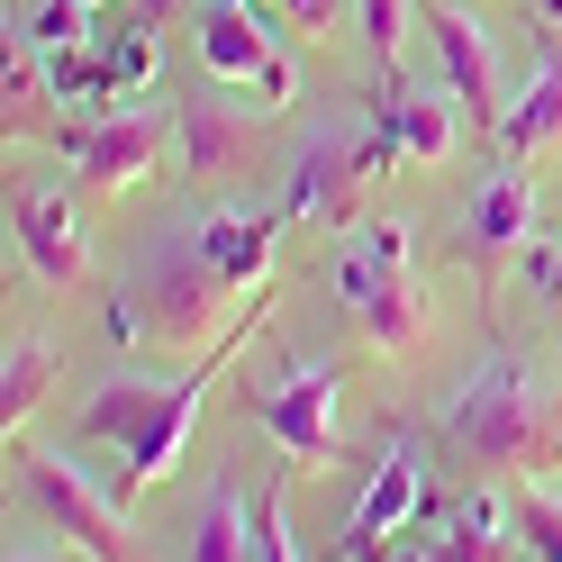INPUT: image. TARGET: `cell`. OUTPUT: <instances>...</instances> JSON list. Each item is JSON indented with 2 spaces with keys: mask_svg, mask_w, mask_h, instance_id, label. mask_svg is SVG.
<instances>
[{
  "mask_svg": "<svg viewBox=\"0 0 562 562\" xmlns=\"http://www.w3.org/2000/svg\"><path fill=\"white\" fill-rule=\"evenodd\" d=\"M445 436L463 453H481V463H517V472L562 463V408L544 400V381L517 355H490L463 391L445 400Z\"/></svg>",
  "mask_w": 562,
  "mask_h": 562,
  "instance_id": "1",
  "label": "cell"
},
{
  "mask_svg": "<svg viewBox=\"0 0 562 562\" xmlns=\"http://www.w3.org/2000/svg\"><path fill=\"white\" fill-rule=\"evenodd\" d=\"M400 164V127H391V110H381L363 136H308V155H300V172H291V209L300 218H318V227H345V218H363V191L381 182V172Z\"/></svg>",
  "mask_w": 562,
  "mask_h": 562,
  "instance_id": "2",
  "label": "cell"
},
{
  "mask_svg": "<svg viewBox=\"0 0 562 562\" xmlns=\"http://www.w3.org/2000/svg\"><path fill=\"white\" fill-rule=\"evenodd\" d=\"M336 300L381 355H417V345H427V300H417V281H408V255H381V245L355 236L345 263H336Z\"/></svg>",
  "mask_w": 562,
  "mask_h": 562,
  "instance_id": "3",
  "label": "cell"
},
{
  "mask_svg": "<svg viewBox=\"0 0 562 562\" xmlns=\"http://www.w3.org/2000/svg\"><path fill=\"white\" fill-rule=\"evenodd\" d=\"M10 472H19V490H27V508H46L74 544H91V562H136L127 526H119V499H110V490H91L64 453H37V445L10 436Z\"/></svg>",
  "mask_w": 562,
  "mask_h": 562,
  "instance_id": "4",
  "label": "cell"
},
{
  "mask_svg": "<svg viewBox=\"0 0 562 562\" xmlns=\"http://www.w3.org/2000/svg\"><path fill=\"white\" fill-rule=\"evenodd\" d=\"M200 64H209L218 82H245L263 110H291V100H300L291 55L263 37V19L245 10V0H200Z\"/></svg>",
  "mask_w": 562,
  "mask_h": 562,
  "instance_id": "5",
  "label": "cell"
},
{
  "mask_svg": "<svg viewBox=\"0 0 562 562\" xmlns=\"http://www.w3.org/2000/svg\"><path fill=\"white\" fill-rule=\"evenodd\" d=\"M336 391H345V363H300L291 381H272L255 400V417L272 427V445L291 463H336L345 436H336Z\"/></svg>",
  "mask_w": 562,
  "mask_h": 562,
  "instance_id": "6",
  "label": "cell"
},
{
  "mask_svg": "<svg viewBox=\"0 0 562 562\" xmlns=\"http://www.w3.org/2000/svg\"><path fill=\"white\" fill-rule=\"evenodd\" d=\"M417 19H427V37H436V64H445V91L463 100V119L481 127H499L508 110V91H499V46H490V27L472 10H453V0H417Z\"/></svg>",
  "mask_w": 562,
  "mask_h": 562,
  "instance_id": "7",
  "label": "cell"
},
{
  "mask_svg": "<svg viewBox=\"0 0 562 562\" xmlns=\"http://www.w3.org/2000/svg\"><path fill=\"white\" fill-rule=\"evenodd\" d=\"M64 164L110 200V191L146 182V172L164 164V119H155V110H110V119H91V127L64 136Z\"/></svg>",
  "mask_w": 562,
  "mask_h": 562,
  "instance_id": "8",
  "label": "cell"
},
{
  "mask_svg": "<svg viewBox=\"0 0 562 562\" xmlns=\"http://www.w3.org/2000/svg\"><path fill=\"white\" fill-rule=\"evenodd\" d=\"M427 499H436V490H427V463H417L408 445H391V453H381V472H372V490L355 499V517H345V553H355V562H381V544L408 536V526L427 517Z\"/></svg>",
  "mask_w": 562,
  "mask_h": 562,
  "instance_id": "9",
  "label": "cell"
},
{
  "mask_svg": "<svg viewBox=\"0 0 562 562\" xmlns=\"http://www.w3.org/2000/svg\"><path fill=\"white\" fill-rule=\"evenodd\" d=\"M19 263L46 291H82L91 281V245H82V209L64 191H19Z\"/></svg>",
  "mask_w": 562,
  "mask_h": 562,
  "instance_id": "10",
  "label": "cell"
},
{
  "mask_svg": "<svg viewBox=\"0 0 562 562\" xmlns=\"http://www.w3.org/2000/svg\"><path fill=\"white\" fill-rule=\"evenodd\" d=\"M272 245H281V209H209V218H191V255L227 291H263Z\"/></svg>",
  "mask_w": 562,
  "mask_h": 562,
  "instance_id": "11",
  "label": "cell"
},
{
  "mask_svg": "<svg viewBox=\"0 0 562 562\" xmlns=\"http://www.w3.org/2000/svg\"><path fill=\"white\" fill-rule=\"evenodd\" d=\"M490 146H499L508 164H536L544 146H562V55L526 64V82L508 91V110H499V127H490Z\"/></svg>",
  "mask_w": 562,
  "mask_h": 562,
  "instance_id": "12",
  "label": "cell"
},
{
  "mask_svg": "<svg viewBox=\"0 0 562 562\" xmlns=\"http://www.w3.org/2000/svg\"><path fill=\"white\" fill-rule=\"evenodd\" d=\"M526 227H536V191H526V172L508 164V172H490V182L472 191V209H463V255L499 263V255L526 245Z\"/></svg>",
  "mask_w": 562,
  "mask_h": 562,
  "instance_id": "13",
  "label": "cell"
},
{
  "mask_svg": "<svg viewBox=\"0 0 562 562\" xmlns=\"http://www.w3.org/2000/svg\"><path fill=\"white\" fill-rule=\"evenodd\" d=\"M381 110H391V127H400V155H408V164H445V155H453V119H463V100H453V91L381 82Z\"/></svg>",
  "mask_w": 562,
  "mask_h": 562,
  "instance_id": "14",
  "label": "cell"
},
{
  "mask_svg": "<svg viewBox=\"0 0 562 562\" xmlns=\"http://www.w3.org/2000/svg\"><path fill=\"white\" fill-rule=\"evenodd\" d=\"M164 408V381H110V391H91V408H82V427L74 436H91V445H136L146 436V417Z\"/></svg>",
  "mask_w": 562,
  "mask_h": 562,
  "instance_id": "15",
  "label": "cell"
},
{
  "mask_svg": "<svg viewBox=\"0 0 562 562\" xmlns=\"http://www.w3.org/2000/svg\"><path fill=\"white\" fill-rule=\"evenodd\" d=\"M55 345L46 336H19L10 345V372H0V427H10V436H27V417H37V400L55 391Z\"/></svg>",
  "mask_w": 562,
  "mask_h": 562,
  "instance_id": "16",
  "label": "cell"
},
{
  "mask_svg": "<svg viewBox=\"0 0 562 562\" xmlns=\"http://www.w3.org/2000/svg\"><path fill=\"white\" fill-rule=\"evenodd\" d=\"M46 100H64V110H91V119H110L119 100H110V64H100V46H64V55H46Z\"/></svg>",
  "mask_w": 562,
  "mask_h": 562,
  "instance_id": "17",
  "label": "cell"
},
{
  "mask_svg": "<svg viewBox=\"0 0 562 562\" xmlns=\"http://www.w3.org/2000/svg\"><path fill=\"white\" fill-rule=\"evenodd\" d=\"M191 562H255V508H236V490H218V499L200 508Z\"/></svg>",
  "mask_w": 562,
  "mask_h": 562,
  "instance_id": "18",
  "label": "cell"
},
{
  "mask_svg": "<svg viewBox=\"0 0 562 562\" xmlns=\"http://www.w3.org/2000/svg\"><path fill=\"white\" fill-rule=\"evenodd\" d=\"M100 64H110V100H146V91H155L164 46H155V27H127V37L100 46Z\"/></svg>",
  "mask_w": 562,
  "mask_h": 562,
  "instance_id": "19",
  "label": "cell"
},
{
  "mask_svg": "<svg viewBox=\"0 0 562 562\" xmlns=\"http://www.w3.org/2000/svg\"><path fill=\"white\" fill-rule=\"evenodd\" d=\"M91 19H100V10H82V0H37V19H27V46H37V55L91 46ZM10 27H19V19H10Z\"/></svg>",
  "mask_w": 562,
  "mask_h": 562,
  "instance_id": "20",
  "label": "cell"
},
{
  "mask_svg": "<svg viewBox=\"0 0 562 562\" xmlns=\"http://www.w3.org/2000/svg\"><path fill=\"white\" fill-rule=\"evenodd\" d=\"M355 19H363V46L381 74H400V37H408V19H417V0H355Z\"/></svg>",
  "mask_w": 562,
  "mask_h": 562,
  "instance_id": "21",
  "label": "cell"
},
{
  "mask_svg": "<svg viewBox=\"0 0 562 562\" xmlns=\"http://www.w3.org/2000/svg\"><path fill=\"white\" fill-rule=\"evenodd\" d=\"M517 536H526V553H536V562H562V499H553V490L526 481V499H517Z\"/></svg>",
  "mask_w": 562,
  "mask_h": 562,
  "instance_id": "22",
  "label": "cell"
},
{
  "mask_svg": "<svg viewBox=\"0 0 562 562\" xmlns=\"http://www.w3.org/2000/svg\"><path fill=\"white\" fill-rule=\"evenodd\" d=\"M227 155H236V127H227L218 110H182V164H191V172H218Z\"/></svg>",
  "mask_w": 562,
  "mask_h": 562,
  "instance_id": "23",
  "label": "cell"
},
{
  "mask_svg": "<svg viewBox=\"0 0 562 562\" xmlns=\"http://www.w3.org/2000/svg\"><path fill=\"white\" fill-rule=\"evenodd\" d=\"M436 562H526V536H481V526H445Z\"/></svg>",
  "mask_w": 562,
  "mask_h": 562,
  "instance_id": "24",
  "label": "cell"
},
{
  "mask_svg": "<svg viewBox=\"0 0 562 562\" xmlns=\"http://www.w3.org/2000/svg\"><path fill=\"white\" fill-rule=\"evenodd\" d=\"M517 272H526V291H544V300L562 308V236H553V245L526 236V245H517Z\"/></svg>",
  "mask_w": 562,
  "mask_h": 562,
  "instance_id": "25",
  "label": "cell"
},
{
  "mask_svg": "<svg viewBox=\"0 0 562 562\" xmlns=\"http://www.w3.org/2000/svg\"><path fill=\"white\" fill-rule=\"evenodd\" d=\"M272 10H281V27H300V37H308V46H318V37H327V27L345 19V0H272Z\"/></svg>",
  "mask_w": 562,
  "mask_h": 562,
  "instance_id": "26",
  "label": "cell"
},
{
  "mask_svg": "<svg viewBox=\"0 0 562 562\" xmlns=\"http://www.w3.org/2000/svg\"><path fill=\"white\" fill-rule=\"evenodd\" d=\"M255 562H300V553H291V526H281V499L255 508Z\"/></svg>",
  "mask_w": 562,
  "mask_h": 562,
  "instance_id": "27",
  "label": "cell"
},
{
  "mask_svg": "<svg viewBox=\"0 0 562 562\" xmlns=\"http://www.w3.org/2000/svg\"><path fill=\"white\" fill-rule=\"evenodd\" d=\"M526 19H536L544 37H562V0H526Z\"/></svg>",
  "mask_w": 562,
  "mask_h": 562,
  "instance_id": "28",
  "label": "cell"
},
{
  "mask_svg": "<svg viewBox=\"0 0 562 562\" xmlns=\"http://www.w3.org/2000/svg\"><path fill=\"white\" fill-rule=\"evenodd\" d=\"M172 10H182V0H136V27H164Z\"/></svg>",
  "mask_w": 562,
  "mask_h": 562,
  "instance_id": "29",
  "label": "cell"
},
{
  "mask_svg": "<svg viewBox=\"0 0 562 562\" xmlns=\"http://www.w3.org/2000/svg\"><path fill=\"white\" fill-rule=\"evenodd\" d=\"M10 562H55V553L46 544H10Z\"/></svg>",
  "mask_w": 562,
  "mask_h": 562,
  "instance_id": "30",
  "label": "cell"
},
{
  "mask_svg": "<svg viewBox=\"0 0 562 562\" xmlns=\"http://www.w3.org/2000/svg\"><path fill=\"white\" fill-rule=\"evenodd\" d=\"M400 562H436V553H400Z\"/></svg>",
  "mask_w": 562,
  "mask_h": 562,
  "instance_id": "31",
  "label": "cell"
},
{
  "mask_svg": "<svg viewBox=\"0 0 562 562\" xmlns=\"http://www.w3.org/2000/svg\"><path fill=\"white\" fill-rule=\"evenodd\" d=\"M82 10H110V0H82Z\"/></svg>",
  "mask_w": 562,
  "mask_h": 562,
  "instance_id": "32",
  "label": "cell"
}]
</instances>
